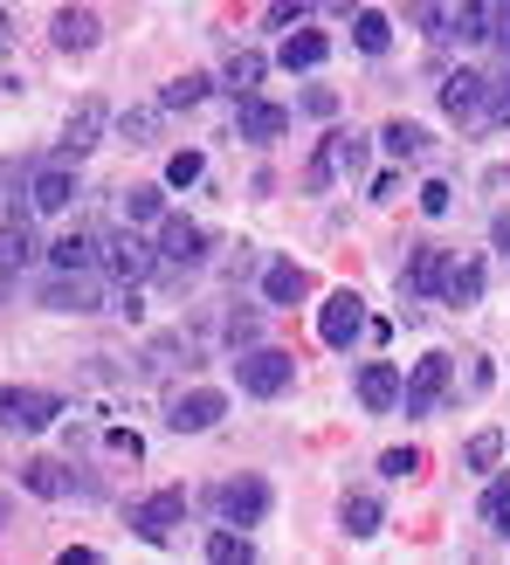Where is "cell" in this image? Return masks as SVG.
Here are the masks:
<instances>
[{"label":"cell","mask_w":510,"mask_h":565,"mask_svg":"<svg viewBox=\"0 0 510 565\" xmlns=\"http://www.w3.org/2000/svg\"><path fill=\"white\" fill-rule=\"evenodd\" d=\"M235 380H242V393H255V401H276V393H290V380H297V359L276 352V345H242Z\"/></svg>","instance_id":"cell-1"},{"label":"cell","mask_w":510,"mask_h":565,"mask_svg":"<svg viewBox=\"0 0 510 565\" xmlns=\"http://www.w3.org/2000/svg\"><path fill=\"white\" fill-rule=\"evenodd\" d=\"M49 420H63V401H55V393H42V386H8L0 393V428L8 435H42Z\"/></svg>","instance_id":"cell-2"},{"label":"cell","mask_w":510,"mask_h":565,"mask_svg":"<svg viewBox=\"0 0 510 565\" xmlns=\"http://www.w3.org/2000/svg\"><path fill=\"white\" fill-rule=\"evenodd\" d=\"M104 269L118 276V282H146V276H159V248L138 242V228H125V235L104 242Z\"/></svg>","instance_id":"cell-3"},{"label":"cell","mask_w":510,"mask_h":565,"mask_svg":"<svg viewBox=\"0 0 510 565\" xmlns=\"http://www.w3.org/2000/svg\"><path fill=\"white\" fill-rule=\"evenodd\" d=\"M442 110H448L456 125H484V110H490V76H476V70L442 76Z\"/></svg>","instance_id":"cell-4"},{"label":"cell","mask_w":510,"mask_h":565,"mask_svg":"<svg viewBox=\"0 0 510 565\" xmlns=\"http://www.w3.org/2000/svg\"><path fill=\"white\" fill-rule=\"evenodd\" d=\"M180 518H187V490H159V497H146V503H131V531H138L146 545H166Z\"/></svg>","instance_id":"cell-5"},{"label":"cell","mask_w":510,"mask_h":565,"mask_svg":"<svg viewBox=\"0 0 510 565\" xmlns=\"http://www.w3.org/2000/svg\"><path fill=\"white\" fill-rule=\"evenodd\" d=\"M221 414H229V393H221V386H187L180 401L166 407V420H173L180 435H208Z\"/></svg>","instance_id":"cell-6"},{"label":"cell","mask_w":510,"mask_h":565,"mask_svg":"<svg viewBox=\"0 0 510 565\" xmlns=\"http://www.w3.org/2000/svg\"><path fill=\"white\" fill-rule=\"evenodd\" d=\"M49 310H70V318H91V310H104V290L91 269H55V282L42 290Z\"/></svg>","instance_id":"cell-7"},{"label":"cell","mask_w":510,"mask_h":565,"mask_svg":"<svg viewBox=\"0 0 510 565\" xmlns=\"http://www.w3.org/2000/svg\"><path fill=\"white\" fill-rule=\"evenodd\" d=\"M448 269H456V256H448V248H407V276H401V290L421 303V297H442V282H448Z\"/></svg>","instance_id":"cell-8"},{"label":"cell","mask_w":510,"mask_h":565,"mask_svg":"<svg viewBox=\"0 0 510 565\" xmlns=\"http://www.w3.org/2000/svg\"><path fill=\"white\" fill-rule=\"evenodd\" d=\"M359 331H365V303H359L352 290H331V297H325V310H318V338L346 352Z\"/></svg>","instance_id":"cell-9"},{"label":"cell","mask_w":510,"mask_h":565,"mask_svg":"<svg viewBox=\"0 0 510 565\" xmlns=\"http://www.w3.org/2000/svg\"><path fill=\"white\" fill-rule=\"evenodd\" d=\"M201 256H208V228H193L187 214H166V221H159V263L193 269Z\"/></svg>","instance_id":"cell-10"},{"label":"cell","mask_w":510,"mask_h":565,"mask_svg":"<svg viewBox=\"0 0 510 565\" xmlns=\"http://www.w3.org/2000/svg\"><path fill=\"white\" fill-rule=\"evenodd\" d=\"M214 511L229 518V524H255V518L269 511V483H263V476H235V483L214 490Z\"/></svg>","instance_id":"cell-11"},{"label":"cell","mask_w":510,"mask_h":565,"mask_svg":"<svg viewBox=\"0 0 510 565\" xmlns=\"http://www.w3.org/2000/svg\"><path fill=\"white\" fill-rule=\"evenodd\" d=\"M448 365H456L448 352L414 359V380H407V393H401V401H407V414H428V407L442 401V393H448Z\"/></svg>","instance_id":"cell-12"},{"label":"cell","mask_w":510,"mask_h":565,"mask_svg":"<svg viewBox=\"0 0 510 565\" xmlns=\"http://www.w3.org/2000/svg\"><path fill=\"white\" fill-rule=\"evenodd\" d=\"M235 125H242V138H248V146H276V138L290 131V110H283V104H263V97H242Z\"/></svg>","instance_id":"cell-13"},{"label":"cell","mask_w":510,"mask_h":565,"mask_svg":"<svg viewBox=\"0 0 510 565\" xmlns=\"http://www.w3.org/2000/svg\"><path fill=\"white\" fill-rule=\"evenodd\" d=\"M28 201H35V214H63L76 201V173H70V159H55L35 173V186H28Z\"/></svg>","instance_id":"cell-14"},{"label":"cell","mask_w":510,"mask_h":565,"mask_svg":"<svg viewBox=\"0 0 510 565\" xmlns=\"http://www.w3.org/2000/svg\"><path fill=\"white\" fill-rule=\"evenodd\" d=\"M97 131H104V104L83 97V104L70 110V125H63V146H55V159H83V152L97 146Z\"/></svg>","instance_id":"cell-15"},{"label":"cell","mask_w":510,"mask_h":565,"mask_svg":"<svg viewBox=\"0 0 510 565\" xmlns=\"http://www.w3.org/2000/svg\"><path fill=\"white\" fill-rule=\"evenodd\" d=\"M49 42L63 49V55H91L97 49V14L91 8H63V14L49 21Z\"/></svg>","instance_id":"cell-16"},{"label":"cell","mask_w":510,"mask_h":565,"mask_svg":"<svg viewBox=\"0 0 510 565\" xmlns=\"http://www.w3.org/2000/svg\"><path fill=\"white\" fill-rule=\"evenodd\" d=\"M401 373H393V365L386 359H373V365H359V401L365 407H373V414H386V407H401Z\"/></svg>","instance_id":"cell-17"},{"label":"cell","mask_w":510,"mask_h":565,"mask_svg":"<svg viewBox=\"0 0 510 565\" xmlns=\"http://www.w3.org/2000/svg\"><path fill=\"white\" fill-rule=\"evenodd\" d=\"M325 55H331V35H318V28H297V35H283V49H276V63L283 70H318L325 63Z\"/></svg>","instance_id":"cell-18"},{"label":"cell","mask_w":510,"mask_h":565,"mask_svg":"<svg viewBox=\"0 0 510 565\" xmlns=\"http://www.w3.org/2000/svg\"><path fill=\"white\" fill-rule=\"evenodd\" d=\"M338 524H346L352 539H373V531L386 524V511H380L373 490H346V503H338Z\"/></svg>","instance_id":"cell-19"},{"label":"cell","mask_w":510,"mask_h":565,"mask_svg":"<svg viewBox=\"0 0 510 565\" xmlns=\"http://www.w3.org/2000/svg\"><path fill=\"white\" fill-rule=\"evenodd\" d=\"M263 297H269V303H304V297H310V276H304L297 263H269V269H263Z\"/></svg>","instance_id":"cell-20"},{"label":"cell","mask_w":510,"mask_h":565,"mask_svg":"<svg viewBox=\"0 0 510 565\" xmlns=\"http://www.w3.org/2000/svg\"><path fill=\"white\" fill-rule=\"evenodd\" d=\"M21 490H35V497H70V490H76V476L55 462V456H42V462H28V469H21Z\"/></svg>","instance_id":"cell-21"},{"label":"cell","mask_w":510,"mask_h":565,"mask_svg":"<svg viewBox=\"0 0 510 565\" xmlns=\"http://www.w3.org/2000/svg\"><path fill=\"white\" fill-rule=\"evenodd\" d=\"M28 256H35V235H28L21 214H8V221H0V276H14Z\"/></svg>","instance_id":"cell-22"},{"label":"cell","mask_w":510,"mask_h":565,"mask_svg":"<svg viewBox=\"0 0 510 565\" xmlns=\"http://www.w3.org/2000/svg\"><path fill=\"white\" fill-rule=\"evenodd\" d=\"M380 146H386L393 159H428V146H435V138H428V131H421L414 118H393V125L380 131Z\"/></svg>","instance_id":"cell-23"},{"label":"cell","mask_w":510,"mask_h":565,"mask_svg":"<svg viewBox=\"0 0 510 565\" xmlns=\"http://www.w3.org/2000/svg\"><path fill=\"white\" fill-rule=\"evenodd\" d=\"M448 42H490V0H463L448 14Z\"/></svg>","instance_id":"cell-24"},{"label":"cell","mask_w":510,"mask_h":565,"mask_svg":"<svg viewBox=\"0 0 510 565\" xmlns=\"http://www.w3.org/2000/svg\"><path fill=\"white\" fill-rule=\"evenodd\" d=\"M476 297H484V263H456V269H448V282H442V303L469 310Z\"/></svg>","instance_id":"cell-25"},{"label":"cell","mask_w":510,"mask_h":565,"mask_svg":"<svg viewBox=\"0 0 510 565\" xmlns=\"http://www.w3.org/2000/svg\"><path fill=\"white\" fill-rule=\"evenodd\" d=\"M352 42H359L365 55H386V42H393V21H386V14H373V8H359V14H352Z\"/></svg>","instance_id":"cell-26"},{"label":"cell","mask_w":510,"mask_h":565,"mask_svg":"<svg viewBox=\"0 0 510 565\" xmlns=\"http://www.w3.org/2000/svg\"><path fill=\"white\" fill-rule=\"evenodd\" d=\"M214 90V83L201 76V70H187V76H173V83H166V97H159V110H193V104H201Z\"/></svg>","instance_id":"cell-27"},{"label":"cell","mask_w":510,"mask_h":565,"mask_svg":"<svg viewBox=\"0 0 510 565\" xmlns=\"http://www.w3.org/2000/svg\"><path fill=\"white\" fill-rule=\"evenodd\" d=\"M49 263H55V269H91V263H97V235H83V228L63 235V242L49 248Z\"/></svg>","instance_id":"cell-28"},{"label":"cell","mask_w":510,"mask_h":565,"mask_svg":"<svg viewBox=\"0 0 510 565\" xmlns=\"http://www.w3.org/2000/svg\"><path fill=\"white\" fill-rule=\"evenodd\" d=\"M263 70H269V63H263L255 49H235V55H229V90H235V97H248L255 83H263Z\"/></svg>","instance_id":"cell-29"},{"label":"cell","mask_w":510,"mask_h":565,"mask_svg":"<svg viewBox=\"0 0 510 565\" xmlns=\"http://www.w3.org/2000/svg\"><path fill=\"white\" fill-rule=\"evenodd\" d=\"M331 152H338V173H346V180H359L365 159H373V146H365V138H352V131H331Z\"/></svg>","instance_id":"cell-30"},{"label":"cell","mask_w":510,"mask_h":565,"mask_svg":"<svg viewBox=\"0 0 510 565\" xmlns=\"http://www.w3.org/2000/svg\"><path fill=\"white\" fill-rule=\"evenodd\" d=\"M242 531H248V524H242ZM242 531H214V539H208V558H214V565H248L255 545L242 539Z\"/></svg>","instance_id":"cell-31"},{"label":"cell","mask_w":510,"mask_h":565,"mask_svg":"<svg viewBox=\"0 0 510 565\" xmlns=\"http://www.w3.org/2000/svg\"><path fill=\"white\" fill-rule=\"evenodd\" d=\"M484 524L497 531V539H510V476H497V483L484 490Z\"/></svg>","instance_id":"cell-32"},{"label":"cell","mask_w":510,"mask_h":565,"mask_svg":"<svg viewBox=\"0 0 510 565\" xmlns=\"http://www.w3.org/2000/svg\"><path fill=\"white\" fill-rule=\"evenodd\" d=\"M125 221L138 228V221H166V193L159 186H131L125 193Z\"/></svg>","instance_id":"cell-33"},{"label":"cell","mask_w":510,"mask_h":565,"mask_svg":"<svg viewBox=\"0 0 510 565\" xmlns=\"http://www.w3.org/2000/svg\"><path fill=\"white\" fill-rule=\"evenodd\" d=\"M331 180H338V152H331V138H325V146L310 152V166H304V193H325Z\"/></svg>","instance_id":"cell-34"},{"label":"cell","mask_w":510,"mask_h":565,"mask_svg":"<svg viewBox=\"0 0 510 565\" xmlns=\"http://www.w3.org/2000/svg\"><path fill=\"white\" fill-rule=\"evenodd\" d=\"M463 462H469V469H497V462H503V435H497V428H484V435L463 448Z\"/></svg>","instance_id":"cell-35"},{"label":"cell","mask_w":510,"mask_h":565,"mask_svg":"<svg viewBox=\"0 0 510 565\" xmlns=\"http://www.w3.org/2000/svg\"><path fill=\"white\" fill-rule=\"evenodd\" d=\"M484 125H510V70L490 76V110H484Z\"/></svg>","instance_id":"cell-36"},{"label":"cell","mask_w":510,"mask_h":565,"mask_svg":"<svg viewBox=\"0 0 510 565\" xmlns=\"http://www.w3.org/2000/svg\"><path fill=\"white\" fill-rule=\"evenodd\" d=\"M201 173H208V166H201V152H173V159H166V180H173V186H193Z\"/></svg>","instance_id":"cell-37"},{"label":"cell","mask_w":510,"mask_h":565,"mask_svg":"<svg viewBox=\"0 0 510 565\" xmlns=\"http://www.w3.org/2000/svg\"><path fill=\"white\" fill-rule=\"evenodd\" d=\"M380 469L407 483V476H421V448H386V456H380Z\"/></svg>","instance_id":"cell-38"},{"label":"cell","mask_w":510,"mask_h":565,"mask_svg":"<svg viewBox=\"0 0 510 565\" xmlns=\"http://www.w3.org/2000/svg\"><path fill=\"white\" fill-rule=\"evenodd\" d=\"M407 21L435 35V28H448V8H442V0H407Z\"/></svg>","instance_id":"cell-39"},{"label":"cell","mask_w":510,"mask_h":565,"mask_svg":"<svg viewBox=\"0 0 510 565\" xmlns=\"http://www.w3.org/2000/svg\"><path fill=\"white\" fill-rule=\"evenodd\" d=\"M118 131H125V138H152V131H159V110H125Z\"/></svg>","instance_id":"cell-40"},{"label":"cell","mask_w":510,"mask_h":565,"mask_svg":"<svg viewBox=\"0 0 510 565\" xmlns=\"http://www.w3.org/2000/svg\"><path fill=\"white\" fill-rule=\"evenodd\" d=\"M490 42L510 55V0H490Z\"/></svg>","instance_id":"cell-41"},{"label":"cell","mask_w":510,"mask_h":565,"mask_svg":"<svg viewBox=\"0 0 510 565\" xmlns=\"http://www.w3.org/2000/svg\"><path fill=\"white\" fill-rule=\"evenodd\" d=\"M448 201H456V193H448L442 180H428V186H421V214H448Z\"/></svg>","instance_id":"cell-42"},{"label":"cell","mask_w":510,"mask_h":565,"mask_svg":"<svg viewBox=\"0 0 510 565\" xmlns=\"http://www.w3.org/2000/svg\"><path fill=\"white\" fill-rule=\"evenodd\" d=\"M304 110L310 118H338V97L331 90H304Z\"/></svg>","instance_id":"cell-43"},{"label":"cell","mask_w":510,"mask_h":565,"mask_svg":"<svg viewBox=\"0 0 510 565\" xmlns=\"http://www.w3.org/2000/svg\"><path fill=\"white\" fill-rule=\"evenodd\" d=\"M229 338H235V345H255V318H248V310H242V318H229Z\"/></svg>","instance_id":"cell-44"},{"label":"cell","mask_w":510,"mask_h":565,"mask_svg":"<svg viewBox=\"0 0 510 565\" xmlns=\"http://www.w3.org/2000/svg\"><path fill=\"white\" fill-rule=\"evenodd\" d=\"M297 8H304V0H276V8H269V21H276V28H290V21H297Z\"/></svg>","instance_id":"cell-45"}]
</instances>
